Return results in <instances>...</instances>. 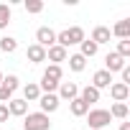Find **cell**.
<instances>
[{
  "instance_id": "1",
  "label": "cell",
  "mask_w": 130,
  "mask_h": 130,
  "mask_svg": "<svg viewBox=\"0 0 130 130\" xmlns=\"http://www.w3.org/2000/svg\"><path fill=\"white\" fill-rule=\"evenodd\" d=\"M84 38L87 36H84V28L82 26H72V28H64V31L56 33V43L61 48H67V51H69V46H79Z\"/></svg>"
},
{
  "instance_id": "2",
  "label": "cell",
  "mask_w": 130,
  "mask_h": 130,
  "mask_svg": "<svg viewBox=\"0 0 130 130\" xmlns=\"http://www.w3.org/2000/svg\"><path fill=\"white\" fill-rule=\"evenodd\" d=\"M110 122H112V117H110L107 110H102V107H89V112H87V125H89V130H102V127H107Z\"/></svg>"
},
{
  "instance_id": "3",
  "label": "cell",
  "mask_w": 130,
  "mask_h": 130,
  "mask_svg": "<svg viewBox=\"0 0 130 130\" xmlns=\"http://www.w3.org/2000/svg\"><path fill=\"white\" fill-rule=\"evenodd\" d=\"M23 130H51V120L43 112H28L23 117Z\"/></svg>"
},
{
  "instance_id": "4",
  "label": "cell",
  "mask_w": 130,
  "mask_h": 130,
  "mask_svg": "<svg viewBox=\"0 0 130 130\" xmlns=\"http://www.w3.org/2000/svg\"><path fill=\"white\" fill-rule=\"evenodd\" d=\"M36 43L43 46V48H51V46L56 43V31L48 28V26H41V28L36 31Z\"/></svg>"
},
{
  "instance_id": "5",
  "label": "cell",
  "mask_w": 130,
  "mask_h": 130,
  "mask_svg": "<svg viewBox=\"0 0 130 130\" xmlns=\"http://www.w3.org/2000/svg\"><path fill=\"white\" fill-rule=\"evenodd\" d=\"M38 105H41V110H38V112L51 115V112H56V110H59L61 100H59L56 94H41V97H38Z\"/></svg>"
},
{
  "instance_id": "6",
  "label": "cell",
  "mask_w": 130,
  "mask_h": 130,
  "mask_svg": "<svg viewBox=\"0 0 130 130\" xmlns=\"http://www.w3.org/2000/svg\"><path fill=\"white\" fill-rule=\"evenodd\" d=\"M56 92H59V94H56L59 100H67V102H72V100H77V97H79V87H77L74 82H61Z\"/></svg>"
},
{
  "instance_id": "7",
  "label": "cell",
  "mask_w": 130,
  "mask_h": 130,
  "mask_svg": "<svg viewBox=\"0 0 130 130\" xmlns=\"http://www.w3.org/2000/svg\"><path fill=\"white\" fill-rule=\"evenodd\" d=\"M8 112H10V117H26L28 115V102L23 97H13L8 102Z\"/></svg>"
},
{
  "instance_id": "8",
  "label": "cell",
  "mask_w": 130,
  "mask_h": 130,
  "mask_svg": "<svg viewBox=\"0 0 130 130\" xmlns=\"http://www.w3.org/2000/svg\"><path fill=\"white\" fill-rule=\"evenodd\" d=\"M125 59L122 56H117L115 51H110L107 56H105V72H110V74H115V72H122V67H125Z\"/></svg>"
},
{
  "instance_id": "9",
  "label": "cell",
  "mask_w": 130,
  "mask_h": 130,
  "mask_svg": "<svg viewBox=\"0 0 130 130\" xmlns=\"http://www.w3.org/2000/svg\"><path fill=\"white\" fill-rule=\"evenodd\" d=\"M107 89H110V97H112L115 102H125V100L130 97V87L122 84V82H112Z\"/></svg>"
},
{
  "instance_id": "10",
  "label": "cell",
  "mask_w": 130,
  "mask_h": 130,
  "mask_svg": "<svg viewBox=\"0 0 130 130\" xmlns=\"http://www.w3.org/2000/svg\"><path fill=\"white\" fill-rule=\"evenodd\" d=\"M46 59H48L51 64H59V67H61V61H67V59H69V51H67V48H61L59 43H54L51 48H46Z\"/></svg>"
},
{
  "instance_id": "11",
  "label": "cell",
  "mask_w": 130,
  "mask_h": 130,
  "mask_svg": "<svg viewBox=\"0 0 130 130\" xmlns=\"http://www.w3.org/2000/svg\"><path fill=\"white\" fill-rule=\"evenodd\" d=\"M110 84H112V74H110V72L100 69V72H94V74H92V87H94V89H100V92H102V89H107Z\"/></svg>"
},
{
  "instance_id": "12",
  "label": "cell",
  "mask_w": 130,
  "mask_h": 130,
  "mask_svg": "<svg viewBox=\"0 0 130 130\" xmlns=\"http://www.w3.org/2000/svg\"><path fill=\"white\" fill-rule=\"evenodd\" d=\"M26 59H28L31 64H41V61H46V48L38 46V43H31V46L26 48Z\"/></svg>"
},
{
  "instance_id": "13",
  "label": "cell",
  "mask_w": 130,
  "mask_h": 130,
  "mask_svg": "<svg viewBox=\"0 0 130 130\" xmlns=\"http://www.w3.org/2000/svg\"><path fill=\"white\" fill-rule=\"evenodd\" d=\"M110 38H112V33H110V28H107V26H94V31H92V36H89V41H94L97 46L110 43Z\"/></svg>"
},
{
  "instance_id": "14",
  "label": "cell",
  "mask_w": 130,
  "mask_h": 130,
  "mask_svg": "<svg viewBox=\"0 0 130 130\" xmlns=\"http://www.w3.org/2000/svg\"><path fill=\"white\" fill-rule=\"evenodd\" d=\"M79 100L87 102V105H94V102H100V89H94L92 84H87V87L79 89Z\"/></svg>"
},
{
  "instance_id": "15",
  "label": "cell",
  "mask_w": 130,
  "mask_h": 130,
  "mask_svg": "<svg viewBox=\"0 0 130 130\" xmlns=\"http://www.w3.org/2000/svg\"><path fill=\"white\" fill-rule=\"evenodd\" d=\"M38 97H41L38 82H28V84H23V100H26V102H38Z\"/></svg>"
},
{
  "instance_id": "16",
  "label": "cell",
  "mask_w": 130,
  "mask_h": 130,
  "mask_svg": "<svg viewBox=\"0 0 130 130\" xmlns=\"http://www.w3.org/2000/svg\"><path fill=\"white\" fill-rule=\"evenodd\" d=\"M110 33H112V36H117L120 41L130 38V21H127V18H125V21H117V23H115V28H112Z\"/></svg>"
},
{
  "instance_id": "17",
  "label": "cell",
  "mask_w": 130,
  "mask_h": 130,
  "mask_svg": "<svg viewBox=\"0 0 130 130\" xmlns=\"http://www.w3.org/2000/svg\"><path fill=\"white\" fill-rule=\"evenodd\" d=\"M67 61H69V69H72V72H77V74L87 69V59H84L82 54H72Z\"/></svg>"
},
{
  "instance_id": "18",
  "label": "cell",
  "mask_w": 130,
  "mask_h": 130,
  "mask_svg": "<svg viewBox=\"0 0 130 130\" xmlns=\"http://www.w3.org/2000/svg\"><path fill=\"white\" fill-rule=\"evenodd\" d=\"M97 51H100V46H97L94 41H89V38H84V41L79 43V54H82L84 59H92V56H94Z\"/></svg>"
},
{
  "instance_id": "19",
  "label": "cell",
  "mask_w": 130,
  "mask_h": 130,
  "mask_svg": "<svg viewBox=\"0 0 130 130\" xmlns=\"http://www.w3.org/2000/svg\"><path fill=\"white\" fill-rule=\"evenodd\" d=\"M69 110H72V115H74V117H84V115L89 112V105H87V102H82V100L77 97V100H72V102H69Z\"/></svg>"
},
{
  "instance_id": "20",
  "label": "cell",
  "mask_w": 130,
  "mask_h": 130,
  "mask_svg": "<svg viewBox=\"0 0 130 130\" xmlns=\"http://www.w3.org/2000/svg\"><path fill=\"white\" fill-rule=\"evenodd\" d=\"M107 112H110V117H115V120H127V105H125V102H115Z\"/></svg>"
},
{
  "instance_id": "21",
  "label": "cell",
  "mask_w": 130,
  "mask_h": 130,
  "mask_svg": "<svg viewBox=\"0 0 130 130\" xmlns=\"http://www.w3.org/2000/svg\"><path fill=\"white\" fill-rule=\"evenodd\" d=\"M43 77H46V79H54V82H61V79H64V69L59 67V64H48L46 72H43Z\"/></svg>"
},
{
  "instance_id": "22",
  "label": "cell",
  "mask_w": 130,
  "mask_h": 130,
  "mask_svg": "<svg viewBox=\"0 0 130 130\" xmlns=\"http://www.w3.org/2000/svg\"><path fill=\"white\" fill-rule=\"evenodd\" d=\"M10 18H13V10H10V5H8V3H0V31H5V28H8Z\"/></svg>"
},
{
  "instance_id": "23",
  "label": "cell",
  "mask_w": 130,
  "mask_h": 130,
  "mask_svg": "<svg viewBox=\"0 0 130 130\" xmlns=\"http://www.w3.org/2000/svg\"><path fill=\"white\" fill-rule=\"evenodd\" d=\"M15 48H18V41L13 36H3V38H0V51H3V54H13Z\"/></svg>"
},
{
  "instance_id": "24",
  "label": "cell",
  "mask_w": 130,
  "mask_h": 130,
  "mask_svg": "<svg viewBox=\"0 0 130 130\" xmlns=\"http://www.w3.org/2000/svg\"><path fill=\"white\" fill-rule=\"evenodd\" d=\"M0 87H5L8 92H15V89L21 87V79H18L15 74H8V77H3V82H0Z\"/></svg>"
},
{
  "instance_id": "25",
  "label": "cell",
  "mask_w": 130,
  "mask_h": 130,
  "mask_svg": "<svg viewBox=\"0 0 130 130\" xmlns=\"http://www.w3.org/2000/svg\"><path fill=\"white\" fill-rule=\"evenodd\" d=\"M23 8H26V13H41L43 10V0H26V3H23Z\"/></svg>"
},
{
  "instance_id": "26",
  "label": "cell",
  "mask_w": 130,
  "mask_h": 130,
  "mask_svg": "<svg viewBox=\"0 0 130 130\" xmlns=\"http://www.w3.org/2000/svg\"><path fill=\"white\" fill-rule=\"evenodd\" d=\"M115 54H117V56H122V59L127 61V59H130V38L120 41V43H117V51H115Z\"/></svg>"
},
{
  "instance_id": "27",
  "label": "cell",
  "mask_w": 130,
  "mask_h": 130,
  "mask_svg": "<svg viewBox=\"0 0 130 130\" xmlns=\"http://www.w3.org/2000/svg\"><path fill=\"white\" fill-rule=\"evenodd\" d=\"M13 100V92H8L5 87H0V105H8Z\"/></svg>"
},
{
  "instance_id": "28",
  "label": "cell",
  "mask_w": 130,
  "mask_h": 130,
  "mask_svg": "<svg viewBox=\"0 0 130 130\" xmlns=\"http://www.w3.org/2000/svg\"><path fill=\"white\" fill-rule=\"evenodd\" d=\"M120 77H122V84H127V87H130V67H127V64H125V67H122V72H120Z\"/></svg>"
},
{
  "instance_id": "29",
  "label": "cell",
  "mask_w": 130,
  "mask_h": 130,
  "mask_svg": "<svg viewBox=\"0 0 130 130\" xmlns=\"http://www.w3.org/2000/svg\"><path fill=\"white\" fill-rule=\"evenodd\" d=\"M10 112H8V105H0V122H8Z\"/></svg>"
},
{
  "instance_id": "30",
  "label": "cell",
  "mask_w": 130,
  "mask_h": 130,
  "mask_svg": "<svg viewBox=\"0 0 130 130\" xmlns=\"http://www.w3.org/2000/svg\"><path fill=\"white\" fill-rule=\"evenodd\" d=\"M120 130H130V122H125V120H122V122H120Z\"/></svg>"
},
{
  "instance_id": "31",
  "label": "cell",
  "mask_w": 130,
  "mask_h": 130,
  "mask_svg": "<svg viewBox=\"0 0 130 130\" xmlns=\"http://www.w3.org/2000/svg\"><path fill=\"white\" fill-rule=\"evenodd\" d=\"M0 82H3V72H0Z\"/></svg>"
}]
</instances>
